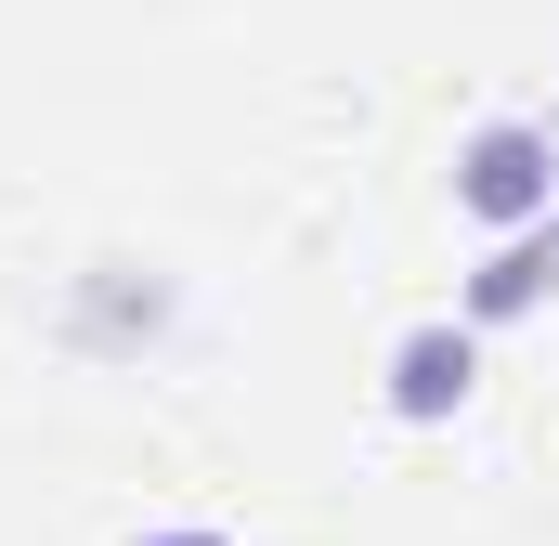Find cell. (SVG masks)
<instances>
[{
	"mask_svg": "<svg viewBox=\"0 0 559 546\" xmlns=\"http://www.w3.org/2000/svg\"><path fill=\"white\" fill-rule=\"evenodd\" d=\"M455 391H468V325H417V339L391 352V404H404V416H442Z\"/></svg>",
	"mask_w": 559,
	"mask_h": 546,
	"instance_id": "cell-2",
	"label": "cell"
},
{
	"mask_svg": "<svg viewBox=\"0 0 559 546\" xmlns=\"http://www.w3.org/2000/svg\"><path fill=\"white\" fill-rule=\"evenodd\" d=\"M559 273V235H521V248H495V273L468 286V312H521V299H547Z\"/></svg>",
	"mask_w": 559,
	"mask_h": 546,
	"instance_id": "cell-3",
	"label": "cell"
},
{
	"mask_svg": "<svg viewBox=\"0 0 559 546\" xmlns=\"http://www.w3.org/2000/svg\"><path fill=\"white\" fill-rule=\"evenodd\" d=\"M455 195H468V222H534L559 195V169H547V131H521V118H495V131L455 156Z\"/></svg>",
	"mask_w": 559,
	"mask_h": 546,
	"instance_id": "cell-1",
	"label": "cell"
},
{
	"mask_svg": "<svg viewBox=\"0 0 559 546\" xmlns=\"http://www.w3.org/2000/svg\"><path fill=\"white\" fill-rule=\"evenodd\" d=\"M156 546H222V534H156Z\"/></svg>",
	"mask_w": 559,
	"mask_h": 546,
	"instance_id": "cell-4",
	"label": "cell"
}]
</instances>
